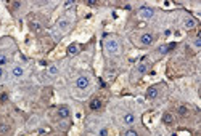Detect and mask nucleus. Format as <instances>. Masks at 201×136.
Returning <instances> with one entry per match:
<instances>
[{"instance_id":"1","label":"nucleus","mask_w":201,"mask_h":136,"mask_svg":"<svg viewBox=\"0 0 201 136\" xmlns=\"http://www.w3.org/2000/svg\"><path fill=\"white\" fill-rule=\"evenodd\" d=\"M105 48L110 55H118L119 53V42L116 39H108L105 42Z\"/></svg>"},{"instance_id":"2","label":"nucleus","mask_w":201,"mask_h":136,"mask_svg":"<svg viewBox=\"0 0 201 136\" xmlns=\"http://www.w3.org/2000/svg\"><path fill=\"white\" fill-rule=\"evenodd\" d=\"M153 15H155V10L150 8V7H142L138 10V16L140 18H143V19H150Z\"/></svg>"},{"instance_id":"3","label":"nucleus","mask_w":201,"mask_h":136,"mask_svg":"<svg viewBox=\"0 0 201 136\" xmlns=\"http://www.w3.org/2000/svg\"><path fill=\"white\" fill-rule=\"evenodd\" d=\"M89 85H90V80H89V77H85V75L77 77V80H76V87H77L79 90H85Z\"/></svg>"},{"instance_id":"4","label":"nucleus","mask_w":201,"mask_h":136,"mask_svg":"<svg viewBox=\"0 0 201 136\" xmlns=\"http://www.w3.org/2000/svg\"><path fill=\"white\" fill-rule=\"evenodd\" d=\"M153 40H155V37H153L151 34H142V37H140V43L145 45V47H148V45L153 43Z\"/></svg>"},{"instance_id":"5","label":"nucleus","mask_w":201,"mask_h":136,"mask_svg":"<svg viewBox=\"0 0 201 136\" xmlns=\"http://www.w3.org/2000/svg\"><path fill=\"white\" fill-rule=\"evenodd\" d=\"M175 47H177V43H175V42H172V43H167V45H161L158 51H159L161 55H166L167 51H172V50H174Z\"/></svg>"},{"instance_id":"6","label":"nucleus","mask_w":201,"mask_h":136,"mask_svg":"<svg viewBox=\"0 0 201 136\" xmlns=\"http://www.w3.org/2000/svg\"><path fill=\"white\" fill-rule=\"evenodd\" d=\"M122 122H124V125H134L135 123V115L132 112H127V114H124Z\"/></svg>"},{"instance_id":"7","label":"nucleus","mask_w":201,"mask_h":136,"mask_svg":"<svg viewBox=\"0 0 201 136\" xmlns=\"http://www.w3.org/2000/svg\"><path fill=\"white\" fill-rule=\"evenodd\" d=\"M69 115H71L69 107H66V106H61V107L58 109V117H60V119H68Z\"/></svg>"},{"instance_id":"8","label":"nucleus","mask_w":201,"mask_h":136,"mask_svg":"<svg viewBox=\"0 0 201 136\" xmlns=\"http://www.w3.org/2000/svg\"><path fill=\"white\" fill-rule=\"evenodd\" d=\"M158 93L159 91H158V88L156 87H150L147 90V98L148 99H155V98H158Z\"/></svg>"},{"instance_id":"9","label":"nucleus","mask_w":201,"mask_h":136,"mask_svg":"<svg viewBox=\"0 0 201 136\" xmlns=\"http://www.w3.org/2000/svg\"><path fill=\"white\" fill-rule=\"evenodd\" d=\"M69 26H71V23L68 19H61V21H58V24H56V27L60 29V31H68V29H69Z\"/></svg>"},{"instance_id":"10","label":"nucleus","mask_w":201,"mask_h":136,"mask_svg":"<svg viewBox=\"0 0 201 136\" xmlns=\"http://www.w3.org/2000/svg\"><path fill=\"white\" fill-rule=\"evenodd\" d=\"M79 53V45L77 43H71L69 47H68V55L69 56H74Z\"/></svg>"},{"instance_id":"11","label":"nucleus","mask_w":201,"mask_h":136,"mask_svg":"<svg viewBox=\"0 0 201 136\" xmlns=\"http://www.w3.org/2000/svg\"><path fill=\"white\" fill-rule=\"evenodd\" d=\"M10 125L8 123H0V136H7L10 133Z\"/></svg>"},{"instance_id":"12","label":"nucleus","mask_w":201,"mask_h":136,"mask_svg":"<svg viewBox=\"0 0 201 136\" xmlns=\"http://www.w3.org/2000/svg\"><path fill=\"white\" fill-rule=\"evenodd\" d=\"M100 107H102V101H100L98 98H95V99L90 101V109L92 111H98Z\"/></svg>"},{"instance_id":"13","label":"nucleus","mask_w":201,"mask_h":136,"mask_svg":"<svg viewBox=\"0 0 201 136\" xmlns=\"http://www.w3.org/2000/svg\"><path fill=\"white\" fill-rule=\"evenodd\" d=\"M163 123H166V125H172L174 123V117H172V114H164L163 115Z\"/></svg>"},{"instance_id":"14","label":"nucleus","mask_w":201,"mask_h":136,"mask_svg":"<svg viewBox=\"0 0 201 136\" xmlns=\"http://www.w3.org/2000/svg\"><path fill=\"white\" fill-rule=\"evenodd\" d=\"M13 77H23V74H24V71H23V67H19V66H15L11 71Z\"/></svg>"},{"instance_id":"15","label":"nucleus","mask_w":201,"mask_h":136,"mask_svg":"<svg viewBox=\"0 0 201 136\" xmlns=\"http://www.w3.org/2000/svg\"><path fill=\"white\" fill-rule=\"evenodd\" d=\"M195 24H196V23H195V21H193L192 18H187V19L184 21V27H185V29H188V31H190V29H193V27H195Z\"/></svg>"},{"instance_id":"16","label":"nucleus","mask_w":201,"mask_h":136,"mask_svg":"<svg viewBox=\"0 0 201 136\" xmlns=\"http://www.w3.org/2000/svg\"><path fill=\"white\" fill-rule=\"evenodd\" d=\"M137 72H138V74H147V72H148V64H145V63L138 64V67H137Z\"/></svg>"},{"instance_id":"17","label":"nucleus","mask_w":201,"mask_h":136,"mask_svg":"<svg viewBox=\"0 0 201 136\" xmlns=\"http://www.w3.org/2000/svg\"><path fill=\"white\" fill-rule=\"evenodd\" d=\"M48 75L50 77H56L58 75V67L56 66H50L48 67Z\"/></svg>"},{"instance_id":"18","label":"nucleus","mask_w":201,"mask_h":136,"mask_svg":"<svg viewBox=\"0 0 201 136\" xmlns=\"http://www.w3.org/2000/svg\"><path fill=\"white\" fill-rule=\"evenodd\" d=\"M29 26H31V29H32V31L34 32H40V24H39V23H36V21H32V23H31V24H29Z\"/></svg>"},{"instance_id":"19","label":"nucleus","mask_w":201,"mask_h":136,"mask_svg":"<svg viewBox=\"0 0 201 136\" xmlns=\"http://www.w3.org/2000/svg\"><path fill=\"white\" fill-rule=\"evenodd\" d=\"M187 114H188V109H187V106H180V107H179V115H187Z\"/></svg>"},{"instance_id":"20","label":"nucleus","mask_w":201,"mask_h":136,"mask_svg":"<svg viewBox=\"0 0 201 136\" xmlns=\"http://www.w3.org/2000/svg\"><path fill=\"white\" fill-rule=\"evenodd\" d=\"M8 63V58H7V55H3V53H0V67L3 66V64Z\"/></svg>"},{"instance_id":"21","label":"nucleus","mask_w":201,"mask_h":136,"mask_svg":"<svg viewBox=\"0 0 201 136\" xmlns=\"http://www.w3.org/2000/svg\"><path fill=\"white\" fill-rule=\"evenodd\" d=\"M124 136H138V133L135 130H127V131L124 133Z\"/></svg>"},{"instance_id":"22","label":"nucleus","mask_w":201,"mask_h":136,"mask_svg":"<svg viewBox=\"0 0 201 136\" xmlns=\"http://www.w3.org/2000/svg\"><path fill=\"white\" fill-rule=\"evenodd\" d=\"M7 99H8V95H7V93H2V96H0V101H2V103H5Z\"/></svg>"},{"instance_id":"23","label":"nucleus","mask_w":201,"mask_h":136,"mask_svg":"<svg viewBox=\"0 0 201 136\" xmlns=\"http://www.w3.org/2000/svg\"><path fill=\"white\" fill-rule=\"evenodd\" d=\"M195 47H196V48L201 47V39H200V37H196V39H195Z\"/></svg>"},{"instance_id":"24","label":"nucleus","mask_w":201,"mask_h":136,"mask_svg":"<svg viewBox=\"0 0 201 136\" xmlns=\"http://www.w3.org/2000/svg\"><path fill=\"white\" fill-rule=\"evenodd\" d=\"M98 135H100V136H106V135H108V130H106V128H102Z\"/></svg>"},{"instance_id":"25","label":"nucleus","mask_w":201,"mask_h":136,"mask_svg":"<svg viewBox=\"0 0 201 136\" xmlns=\"http://www.w3.org/2000/svg\"><path fill=\"white\" fill-rule=\"evenodd\" d=\"M87 5H89V7H95V5H97V2H95V0H89V2H87Z\"/></svg>"},{"instance_id":"26","label":"nucleus","mask_w":201,"mask_h":136,"mask_svg":"<svg viewBox=\"0 0 201 136\" xmlns=\"http://www.w3.org/2000/svg\"><path fill=\"white\" fill-rule=\"evenodd\" d=\"M11 5H13L15 8H19V7H21V2H13Z\"/></svg>"},{"instance_id":"27","label":"nucleus","mask_w":201,"mask_h":136,"mask_svg":"<svg viewBox=\"0 0 201 136\" xmlns=\"http://www.w3.org/2000/svg\"><path fill=\"white\" fill-rule=\"evenodd\" d=\"M73 3H74L73 0H68V2H65V5H66V7H71V5H73Z\"/></svg>"},{"instance_id":"28","label":"nucleus","mask_w":201,"mask_h":136,"mask_svg":"<svg viewBox=\"0 0 201 136\" xmlns=\"http://www.w3.org/2000/svg\"><path fill=\"white\" fill-rule=\"evenodd\" d=\"M171 34H172V32L169 31V29H166V31H164V35H171Z\"/></svg>"},{"instance_id":"29","label":"nucleus","mask_w":201,"mask_h":136,"mask_svg":"<svg viewBox=\"0 0 201 136\" xmlns=\"http://www.w3.org/2000/svg\"><path fill=\"white\" fill-rule=\"evenodd\" d=\"M124 8H126V10H132V7H130L129 3H126V5H124Z\"/></svg>"},{"instance_id":"30","label":"nucleus","mask_w":201,"mask_h":136,"mask_svg":"<svg viewBox=\"0 0 201 136\" xmlns=\"http://www.w3.org/2000/svg\"><path fill=\"white\" fill-rule=\"evenodd\" d=\"M2 77H3V69L0 67V79H2Z\"/></svg>"}]
</instances>
